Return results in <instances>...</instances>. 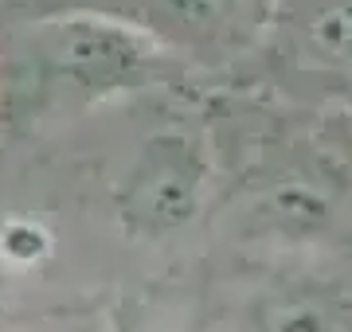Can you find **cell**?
<instances>
[{
    "label": "cell",
    "mask_w": 352,
    "mask_h": 332,
    "mask_svg": "<svg viewBox=\"0 0 352 332\" xmlns=\"http://www.w3.org/2000/svg\"><path fill=\"white\" fill-rule=\"evenodd\" d=\"M192 71L153 39L102 16L55 12L0 20V129L39 133Z\"/></svg>",
    "instance_id": "6da1fadb"
},
{
    "label": "cell",
    "mask_w": 352,
    "mask_h": 332,
    "mask_svg": "<svg viewBox=\"0 0 352 332\" xmlns=\"http://www.w3.org/2000/svg\"><path fill=\"white\" fill-rule=\"evenodd\" d=\"M278 0H0V20L82 12L126 24L188 71H223L263 51Z\"/></svg>",
    "instance_id": "7a4b0ae2"
},
{
    "label": "cell",
    "mask_w": 352,
    "mask_h": 332,
    "mask_svg": "<svg viewBox=\"0 0 352 332\" xmlns=\"http://www.w3.org/2000/svg\"><path fill=\"white\" fill-rule=\"evenodd\" d=\"M212 153L188 129H161L138 145L113 188V215L129 239L157 243L184 230L208 204Z\"/></svg>",
    "instance_id": "3957f363"
},
{
    "label": "cell",
    "mask_w": 352,
    "mask_h": 332,
    "mask_svg": "<svg viewBox=\"0 0 352 332\" xmlns=\"http://www.w3.org/2000/svg\"><path fill=\"white\" fill-rule=\"evenodd\" d=\"M340 195L344 180L329 156L286 149L282 156L263 161L243 184L239 215L254 235L274 243H305L337 219Z\"/></svg>",
    "instance_id": "277c9868"
},
{
    "label": "cell",
    "mask_w": 352,
    "mask_h": 332,
    "mask_svg": "<svg viewBox=\"0 0 352 332\" xmlns=\"http://www.w3.org/2000/svg\"><path fill=\"white\" fill-rule=\"evenodd\" d=\"M258 55L282 82L352 86V0H278Z\"/></svg>",
    "instance_id": "5b68a950"
},
{
    "label": "cell",
    "mask_w": 352,
    "mask_h": 332,
    "mask_svg": "<svg viewBox=\"0 0 352 332\" xmlns=\"http://www.w3.org/2000/svg\"><path fill=\"white\" fill-rule=\"evenodd\" d=\"M239 332H352V285L333 278H274L235 313Z\"/></svg>",
    "instance_id": "8992f818"
},
{
    "label": "cell",
    "mask_w": 352,
    "mask_h": 332,
    "mask_svg": "<svg viewBox=\"0 0 352 332\" xmlns=\"http://www.w3.org/2000/svg\"><path fill=\"white\" fill-rule=\"evenodd\" d=\"M55 250V239L47 235V227L39 219L16 215L8 223H0V262L8 270H32L43 266Z\"/></svg>",
    "instance_id": "52a82bcc"
}]
</instances>
